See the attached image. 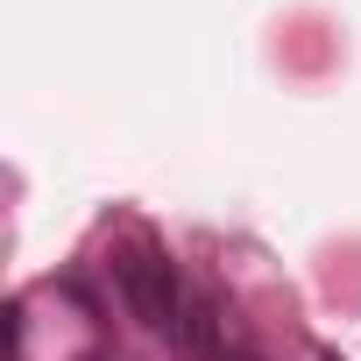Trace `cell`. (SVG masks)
I'll list each match as a JSON object with an SVG mask.
<instances>
[{"instance_id": "cell-1", "label": "cell", "mask_w": 361, "mask_h": 361, "mask_svg": "<svg viewBox=\"0 0 361 361\" xmlns=\"http://www.w3.org/2000/svg\"><path fill=\"white\" fill-rule=\"evenodd\" d=\"M121 290H128V305H135L149 326H163V333L185 326V319H177V276H170V262H156V255H121Z\"/></svg>"}]
</instances>
